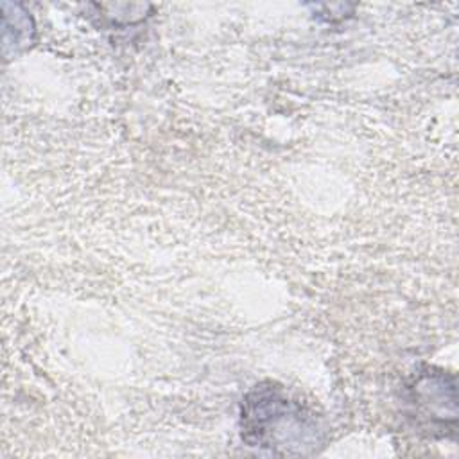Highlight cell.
Here are the masks:
<instances>
[{
	"label": "cell",
	"mask_w": 459,
	"mask_h": 459,
	"mask_svg": "<svg viewBox=\"0 0 459 459\" xmlns=\"http://www.w3.org/2000/svg\"><path fill=\"white\" fill-rule=\"evenodd\" d=\"M412 389L416 394V402L421 405V411L427 418H432L434 421L439 420L441 423H445V427L448 423L455 427V402H436L437 398L455 396V380L452 375H446L443 371L421 375L420 378H416Z\"/></svg>",
	"instance_id": "cell-2"
},
{
	"label": "cell",
	"mask_w": 459,
	"mask_h": 459,
	"mask_svg": "<svg viewBox=\"0 0 459 459\" xmlns=\"http://www.w3.org/2000/svg\"><path fill=\"white\" fill-rule=\"evenodd\" d=\"M240 432L249 446L274 454H305L323 436L316 414L274 382H262L244 396Z\"/></svg>",
	"instance_id": "cell-1"
}]
</instances>
